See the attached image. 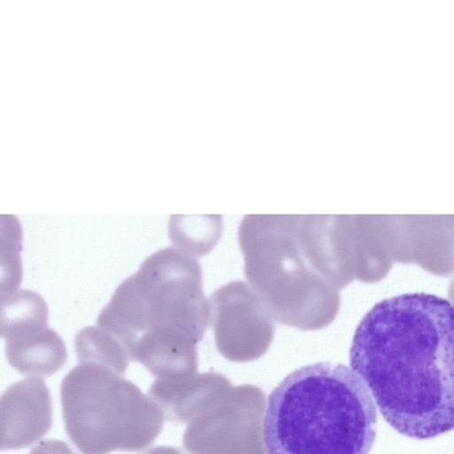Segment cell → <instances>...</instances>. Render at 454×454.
<instances>
[{"instance_id": "6da1fadb", "label": "cell", "mask_w": 454, "mask_h": 454, "mask_svg": "<svg viewBox=\"0 0 454 454\" xmlns=\"http://www.w3.org/2000/svg\"><path fill=\"white\" fill-rule=\"evenodd\" d=\"M384 419L410 438L454 429V305L411 293L376 303L362 318L349 350Z\"/></svg>"}, {"instance_id": "7a4b0ae2", "label": "cell", "mask_w": 454, "mask_h": 454, "mask_svg": "<svg viewBox=\"0 0 454 454\" xmlns=\"http://www.w3.org/2000/svg\"><path fill=\"white\" fill-rule=\"evenodd\" d=\"M199 284L194 261L174 247L159 250L116 288L97 325L157 379L184 378L195 369L193 343L204 325Z\"/></svg>"}, {"instance_id": "3957f363", "label": "cell", "mask_w": 454, "mask_h": 454, "mask_svg": "<svg viewBox=\"0 0 454 454\" xmlns=\"http://www.w3.org/2000/svg\"><path fill=\"white\" fill-rule=\"evenodd\" d=\"M377 409L363 380L319 362L288 374L270 393L262 436L268 454H369Z\"/></svg>"}, {"instance_id": "277c9868", "label": "cell", "mask_w": 454, "mask_h": 454, "mask_svg": "<svg viewBox=\"0 0 454 454\" xmlns=\"http://www.w3.org/2000/svg\"><path fill=\"white\" fill-rule=\"evenodd\" d=\"M67 434L82 454L138 451L163 427L164 414L138 387L114 371L80 363L60 387Z\"/></svg>"}, {"instance_id": "5b68a950", "label": "cell", "mask_w": 454, "mask_h": 454, "mask_svg": "<svg viewBox=\"0 0 454 454\" xmlns=\"http://www.w3.org/2000/svg\"><path fill=\"white\" fill-rule=\"evenodd\" d=\"M52 409L50 391L39 378L11 385L0 400V446L19 450L32 445L50 430Z\"/></svg>"}, {"instance_id": "8992f818", "label": "cell", "mask_w": 454, "mask_h": 454, "mask_svg": "<svg viewBox=\"0 0 454 454\" xmlns=\"http://www.w3.org/2000/svg\"><path fill=\"white\" fill-rule=\"evenodd\" d=\"M9 364L29 377H48L59 371L67 352L61 337L47 326H36L4 338Z\"/></svg>"}, {"instance_id": "52a82bcc", "label": "cell", "mask_w": 454, "mask_h": 454, "mask_svg": "<svg viewBox=\"0 0 454 454\" xmlns=\"http://www.w3.org/2000/svg\"><path fill=\"white\" fill-rule=\"evenodd\" d=\"M74 349L80 363H94L122 375L129 364V355L110 333L96 325L82 329L74 338Z\"/></svg>"}, {"instance_id": "ba28073f", "label": "cell", "mask_w": 454, "mask_h": 454, "mask_svg": "<svg viewBox=\"0 0 454 454\" xmlns=\"http://www.w3.org/2000/svg\"><path fill=\"white\" fill-rule=\"evenodd\" d=\"M48 308L44 300L31 290H20L1 297L0 332L8 335L35 326H47Z\"/></svg>"}, {"instance_id": "9c48e42d", "label": "cell", "mask_w": 454, "mask_h": 454, "mask_svg": "<svg viewBox=\"0 0 454 454\" xmlns=\"http://www.w3.org/2000/svg\"><path fill=\"white\" fill-rule=\"evenodd\" d=\"M6 257H2L1 297L10 295L17 291L21 279V266L19 256L20 242V226L12 215H6Z\"/></svg>"}, {"instance_id": "30bf717a", "label": "cell", "mask_w": 454, "mask_h": 454, "mask_svg": "<svg viewBox=\"0 0 454 454\" xmlns=\"http://www.w3.org/2000/svg\"><path fill=\"white\" fill-rule=\"evenodd\" d=\"M30 454H74L63 442L49 440L34 448Z\"/></svg>"}, {"instance_id": "8fae6325", "label": "cell", "mask_w": 454, "mask_h": 454, "mask_svg": "<svg viewBox=\"0 0 454 454\" xmlns=\"http://www.w3.org/2000/svg\"><path fill=\"white\" fill-rule=\"evenodd\" d=\"M145 454H181L180 451L173 447L158 446L151 449Z\"/></svg>"}]
</instances>
